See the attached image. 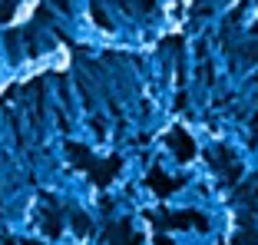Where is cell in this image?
Masks as SVG:
<instances>
[{
  "label": "cell",
  "instance_id": "obj_1",
  "mask_svg": "<svg viewBox=\"0 0 258 245\" xmlns=\"http://www.w3.org/2000/svg\"><path fill=\"white\" fill-rule=\"evenodd\" d=\"M169 146L175 149V156H179L182 162H189L192 156H196V143L185 136V130H172V133H169Z\"/></svg>",
  "mask_w": 258,
  "mask_h": 245
},
{
  "label": "cell",
  "instance_id": "obj_2",
  "mask_svg": "<svg viewBox=\"0 0 258 245\" xmlns=\"http://www.w3.org/2000/svg\"><path fill=\"white\" fill-rule=\"evenodd\" d=\"M143 238L129 235V222H116L106 229V245H139Z\"/></svg>",
  "mask_w": 258,
  "mask_h": 245
},
{
  "label": "cell",
  "instance_id": "obj_3",
  "mask_svg": "<svg viewBox=\"0 0 258 245\" xmlns=\"http://www.w3.org/2000/svg\"><path fill=\"white\" fill-rule=\"evenodd\" d=\"M90 172H93V182H96V186H106L109 179H113L116 172H119V159L113 156V159H106L103 166H96V162H93V169H90Z\"/></svg>",
  "mask_w": 258,
  "mask_h": 245
},
{
  "label": "cell",
  "instance_id": "obj_4",
  "mask_svg": "<svg viewBox=\"0 0 258 245\" xmlns=\"http://www.w3.org/2000/svg\"><path fill=\"white\" fill-rule=\"evenodd\" d=\"M149 186L159 192V196H169V192L179 189V179H169V176H162L159 169H152V172H149Z\"/></svg>",
  "mask_w": 258,
  "mask_h": 245
},
{
  "label": "cell",
  "instance_id": "obj_5",
  "mask_svg": "<svg viewBox=\"0 0 258 245\" xmlns=\"http://www.w3.org/2000/svg\"><path fill=\"white\" fill-rule=\"evenodd\" d=\"M67 153H70V156L76 159V166H83V169H93V162H90V153H86V149H83L80 143H70V146H67Z\"/></svg>",
  "mask_w": 258,
  "mask_h": 245
},
{
  "label": "cell",
  "instance_id": "obj_6",
  "mask_svg": "<svg viewBox=\"0 0 258 245\" xmlns=\"http://www.w3.org/2000/svg\"><path fill=\"white\" fill-rule=\"evenodd\" d=\"M43 229H46V235H60V219H56V212H46Z\"/></svg>",
  "mask_w": 258,
  "mask_h": 245
},
{
  "label": "cell",
  "instance_id": "obj_7",
  "mask_svg": "<svg viewBox=\"0 0 258 245\" xmlns=\"http://www.w3.org/2000/svg\"><path fill=\"white\" fill-rule=\"evenodd\" d=\"M73 229L80 232V235H86V232H90V219H83V215H76V219H73Z\"/></svg>",
  "mask_w": 258,
  "mask_h": 245
},
{
  "label": "cell",
  "instance_id": "obj_8",
  "mask_svg": "<svg viewBox=\"0 0 258 245\" xmlns=\"http://www.w3.org/2000/svg\"><path fill=\"white\" fill-rule=\"evenodd\" d=\"M10 14H14V7L10 4H0V20H10Z\"/></svg>",
  "mask_w": 258,
  "mask_h": 245
},
{
  "label": "cell",
  "instance_id": "obj_9",
  "mask_svg": "<svg viewBox=\"0 0 258 245\" xmlns=\"http://www.w3.org/2000/svg\"><path fill=\"white\" fill-rule=\"evenodd\" d=\"M238 245H258L255 235H238Z\"/></svg>",
  "mask_w": 258,
  "mask_h": 245
},
{
  "label": "cell",
  "instance_id": "obj_10",
  "mask_svg": "<svg viewBox=\"0 0 258 245\" xmlns=\"http://www.w3.org/2000/svg\"><path fill=\"white\" fill-rule=\"evenodd\" d=\"M139 10H152V0H139Z\"/></svg>",
  "mask_w": 258,
  "mask_h": 245
},
{
  "label": "cell",
  "instance_id": "obj_11",
  "mask_svg": "<svg viewBox=\"0 0 258 245\" xmlns=\"http://www.w3.org/2000/svg\"><path fill=\"white\" fill-rule=\"evenodd\" d=\"M27 245H40V242H27Z\"/></svg>",
  "mask_w": 258,
  "mask_h": 245
},
{
  "label": "cell",
  "instance_id": "obj_12",
  "mask_svg": "<svg viewBox=\"0 0 258 245\" xmlns=\"http://www.w3.org/2000/svg\"><path fill=\"white\" fill-rule=\"evenodd\" d=\"M4 245H14V242H4Z\"/></svg>",
  "mask_w": 258,
  "mask_h": 245
}]
</instances>
